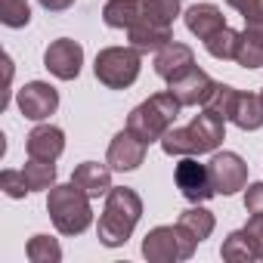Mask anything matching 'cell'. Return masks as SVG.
I'll return each mask as SVG.
<instances>
[{
	"mask_svg": "<svg viewBox=\"0 0 263 263\" xmlns=\"http://www.w3.org/2000/svg\"><path fill=\"white\" fill-rule=\"evenodd\" d=\"M198 241L177 223V226H155L146 238H143V257L149 263H177V260H189L195 254Z\"/></svg>",
	"mask_w": 263,
	"mask_h": 263,
	"instance_id": "obj_7",
	"label": "cell"
},
{
	"mask_svg": "<svg viewBox=\"0 0 263 263\" xmlns=\"http://www.w3.org/2000/svg\"><path fill=\"white\" fill-rule=\"evenodd\" d=\"M140 217H143V198L127 186H111L108 195H105L99 226H96L99 241L105 248H121L130 235H134Z\"/></svg>",
	"mask_w": 263,
	"mask_h": 263,
	"instance_id": "obj_1",
	"label": "cell"
},
{
	"mask_svg": "<svg viewBox=\"0 0 263 263\" xmlns=\"http://www.w3.org/2000/svg\"><path fill=\"white\" fill-rule=\"evenodd\" d=\"M177 223H180V226H183L195 241H198V245L214 232V214H211V211H204V208H189V211H183Z\"/></svg>",
	"mask_w": 263,
	"mask_h": 263,
	"instance_id": "obj_21",
	"label": "cell"
},
{
	"mask_svg": "<svg viewBox=\"0 0 263 263\" xmlns=\"http://www.w3.org/2000/svg\"><path fill=\"white\" fill-rule=\"evenodd\" d=\"M245 211L248 214H263V183H251L245 192Z\"/></svg>",
	"mask_w": 263,
	"mask_h": 263,
	"instance_id": "obj_31",
	"label": "cell"
},
{
	"mask_svg": "<svg viewBox=\"0 0 263 263\" xmlns=\"http://www.w3.org/2000/svg\"><path fill=\"white\" fill-rule=\"evenodd\" d=\"M260 99H263V93H260Z\"/></svg>",
	"mask_w": 263,
	"mask_h": 263,
	"instance_id": "obj_33",
	"label": "cell"
},
{
	"mask_svg": "<svg viewBox=\"0 0 263 263\" xmlns=\"http://www.w3.org/2000/svg\"><path fill=\"white\" fill-rule=\"evenodd\" d=\"M235 62L241 68H263V25H248L241 31Z\"/></svg>",
	"mask_w": 263,
	"mask_h": 263,
	"instance_id": "obj_19",
	"label": "cell"
},
{
	"mask_svg": "<svg viewBox=\"0 0 263 263\" xmlns=\"http://www.w3.org/2000/svg\"><path fill=\"white\" fill-rule=\"evenodd\" d=\"M146 149H149V143L140 140L134 130H121V134L111 140V146H108L105 164L111 171H121V174L124 171H137L146 161Z\"/></svg>",
	"mask_w": 263,
	"mask_h": 263,
	"instance_id": "obj_12",
	"label": "cell"
},
{
	"mask_svg": "<svg viewBox=\"0 0 263 263\" xmlns=\"http://www.w3.org/2000/svg\"><path fill=\"white\" fill-rule=\"evenodd\" d=\"M0 189H4L10 198H25L31 192L22 171H4V174H0Z\"/></svg>",
	"mask_w": 263,
	"mask_h": 263,
	"instance_id": "obj_28",
	"label": "cell"
},
{
	"mask_svg": "<svg viewBox=\"0 0 263 263\" xmlns=\"http://www.w3.org/2000/svg\"><path fill=\"white\" fill-rule=\"evenodd\" d=\"M186 28L198 41H208L211 34H217L220 28H226V19H223V13L214 4H195V7L186 10Z\"/></svg>",
	"mask_w": 263,
	"mask_h": 263,
	"instance_id": "obj_18",
	"label": "cell"
},
{
	"mask_svg": "<svg viewBox=\"0 0 263 263\" xmlns=\"http://www.w3.org/2000/svg\"><path fill=\"white\" fill-rule=\"evenodd\" d=\"M245 232H248V238H251V245H254L257 260H263V214H251Z\"/></svg>",
	"mask_w": 263,
	"mask_h": 263,
	"instance_id": "obj_30",
	"label": "cell"
},
{
	"mask_svg": "<svg viewBox=\"0 0 263 263\" xmlns=\"http://www.w3.org/2000/svg\"><path fill=\"white\" fill-rule=\"evenodd\" d=\"M71 183H78L90 198L108 195V189H111V167H105V164H99V161H84V164L74 167Z\"/></svg>",
	"mask_w": 263,
	"mask_h": 263,
	"instance_id": "obj_17",
	"label": "cell"
},
{
	"mask_svg": "<svg viewBox=\"0 0 263 263\" xmlns=\"http://www.w3.org/2000/svg\"><path fill=\"white\" fill-rule=\"evenodd\" d=\"M22 174H25L31 192H41V189H53V186H56V164H53V161H37V158H31V161L22 167Z\"/></svg>",
	"mask_w": 263,
	"mask_h": 263,
	"instance_id": "obj_22",
	"label": "cell"
},
{
	"mask_svg": "<svg viewBox=\"0 0 263 263\" xmlns=\"http://www.w3.org/2000/svg\"><path fill=\"white\" fill-rule=\"evenodd\" d=\"M180 108H183V105L174 99L171 90L155 93V96H149L146 102H140L134 111H130L127 130H134V134H137L140 140H146V143H161V137L174 127Z\"/></svg>",
	"mask_w": 263,
	"mask_h": 263,
	"instance_id": "obj_4",
	"label": "cell"
},
{
	"mask_svg": "<svg viewBox=\"0 0 263 263\" xmlns=\"http://www.w3.org/2000/svg\"><path fill=\"white\" fill-rule=\"evenodd\" d=\"M226 4L238 10L248 25H263V0H226Z\"/></svg>",
	"mask_w": 263,
	"mask_h": 263,
	"instance_id": "obj_29",
	"label": "cell"
},
{
	"mask_svg": "<svg viewBox=\"0 0 263 263\" xmlns=\"http://www.w3.org/2000/svg\"><path fill=\"white\" fill-rule=\"evenodd\" d=\"M25 149L37 161H56L65 152V134H62L59 127H53V124H41V127H34L31 134H28Z\"/></svg>",
	"mask_w": 263,
	"mask_h": 263,
	"instance_id": "obj_15",
	"label": "cell"
},
{
	"mask_svg": "<svg viewBox=\"0 0 263 263\" xmlns=\"http://www.w3.org/2000/svg\"><path fill=\"white\" fill-rule=\"evenodd\" d=\"M81 65H84V47L71 37L53 41L44 53V68L56 74L59 81H74L81 74Z\"/></svg>",
	"mask_w": 263,
	"mask_h": 263,
	"instance_id": "obj_10",
	"label": "cell"
},
{
	"mask_svg": "<svg viewBox=\"0 0 263 263\" xmlns=\"http://www.w3.org/2000/svg\"><path fill=\"white\" fill-rule=\"evenodd\" d=\"M0 22L7 28H25L31 22L28 0H0Z\"/></svg>",
	"mask_w": 263,
	"mask_h": 263,
	"instance_id": "obj_26",
	"label": "cell"
},
{
	"mask_svg": "<svg viewBox=\"0 0 263 263\" xmlns=\"http://www.w3.org/2000/svg\"><path fill=\"white\" fill-rule=\"evenodd\" d=\"M208 171H211V183H214L217 195H235L248 183V164L235 152H217L211 158Z\"/></svg>",
	"mask_w": 263,
	"mask_h": 263,
	"instance_id": "obj_9",
	"label": "cell"
},
{
	"mask_svg": "<svg viewBox=\"0 0 263 263\" xmlns=\"http://www.w3.org/2000/svg\"><path fill=\"white\" fill-rule=\"evenodd\" d=\"M174 180H177V189L183 192V198H189V201H195V204H201V201H208V198L217 195V192H214V183H211L208 164H198L195 155H186V158L177 164Z\"/></svg>",
	"mask_w": 263,
	"mask_h": 263,
	"instance_id": "obj_8",
	"label": "cell"
},
{
	"mask_svg": "<svg viewBox=\"0 0 263 263\" xmlns=\"http://www.w3.org/2000/svg\"><path fill=\"white\" fill-rule=\"evenodd\" d=\"M189 68H195V53H192L186 44L171 41L167 47H161V50L155 53V71H158V78H164L167 84H171L174 78L186 74Z\"/></svg>",
	"mask_w": 263,
	"mask_h": 263,
	"instance_id": "obj_16",
	"label": "cell"
},
{
	"mask_svg": "<svg viewBox=\"0 0 263 263\" xmlns=\"http://www.w3.org/2000/svg\"><path fill=\"white\" fill-rule=\"evenodd\" d=\"M204 108H211L223 121H232L241 130H260L263 127V99L254 93H238L229 84H217V90Z\"/></svg>",
	"mask_w": 263,
	"mask_h": 263,
	"instance_id": "obj_5",
	"label": "cell"
},
{
	"mask_svg": "<svg viewBox=\"0 0 263 263\" xmlns=\"http://www.w3.org/2000/svg\"><path fill=\"white\" fill-rule=\"evenodd\" d=\"M37 4L47 10V13H62V10H68L74 0H37Z\"/></svg>",
	"mask_w": 263,
	"mask_h": 263,
	"instance_id": "obj_32",
	"label": "cell"
},
{
	"mask_svg": "<svg viewBox=\"0 0 263 263\" xmlns=\"http://www.w3.org/2000/svg\"><path fill=\"white\" fill-rule=\"evenodd\" d=\"M238 37H241V31H232V28L226 25V28H220L217 34H211V37L204 41V50H208L214 59H235Z\"/></svg>",
	"mask_w": 263,
	"mask_h": 263,
	"instance_id": "obj_24",
	"label": "cell"
},
{
	"mask_svg": "<svg viewBox=\"0 0 263 263\" xmlns=\"http://www.w3.org/2000/svg\"><path fill=\"white\" fill-rule=\"evenodd\" d=\"M59 108V93L56 87L44 84V81H31L19 90V111L28 121H44Z\"/></svg>",
	"mask_w": 263,
	"mask_h": 263,
	"instance_id": "obj_13",
	"label": "cell"
},
{
	"mask_svg": "<svg viewBox=\"0 0 263 263\" xmlns=\"http://www.w3.org/2000/svg\"><path fill=\"white\" fill-rule=\"evenodd\" d=\"M127 37H130V47L140 50V53H158L161 47H167L174 41V31L164 22H155L149 16H140L137 25L127 28Z\"/></svg>",
	"mask_w": 263,
	"mask_h": 263,
	"instance_id": "obj_14",
	"label": "cell"
},
{
	"mask_svg": "<svg viewBox=\"0 0 263 263\" xmlns=\"http://www.w3.org/2000/svg\"><path fill=\"white\" fill-rule=\"evenodd\" d=\"M140 50L134 47H105L96 53L93 71L99 78V84H105L108 90H124L140 78Z\"/></svg>",
	"mask_w": 263,
	"mask_h": 263,
	"instance_id": "obj_6",
	"label": "cell"
},
{
	"mask_svg": "<svg viewBox=\"0 0 263 263\" xmlns=\"http://www.w3.org/2000/svg\"><path fill=\"white\" fill-rule=\"evenodd\" d=\"M47 211L53 226L62 235H81L84 229H90L93 223V208H90V195L78 186V183H62L53 186L47 195Z\"/></svg>",
	"mask_w": 263,
	"mask_h": 263,
	"instance_id": "obj_3",
	"label": "cell"
},
{
	"mask_svg": "<svg viewBox=\"0 0 263 263\" xmlns=\"http://www.w3.org/2000/svg\"><path fill=\"white\" fill-rule=\"evenodd\" d=\"M167 90L174 93V99L186 108V105H208V99L214 96V90H217V81L208 74V71H201L198 65L195 68H189L186 74H180V78H174L171 84H167Z\"/></svg>",
	"mask_w": 263,
	"mask_h": 263,
	"instance_id": "obj_11",
	"label": "cell"
},
{
	"mask_svg": "<svg viewBox=\"0 0 263 263\" xmlns=\"http://www.w3.org/2000/svg\"><path fill=\"white\" fill-rule=\"evenodd\" d=\"M143 16V0H108L102 7V22L108 28H130Z\"/></svg>",
	"mask_w": 263,
	"mask_h": 263,
	"instance_id": "obj_20",
	"label": "cell"
},
{
	"mask_svg": "<svg viewBox=\"0 0 263 263\" xmlns=\"http://www.w3.org/2000/svg\"><path fill=\"white\" fill-rule=\"evenodd\" d=\"M223 137H226V121L211 108H204L201 115L192 118V124L171 127L161 137V149L167 155H204L214 152L223 143Z\"/></svg>",
	"mask_w": 263,
	"mask_h": 263,
	"instance_id": "obj_2",
	"label": "cell"
},
{
	"mask_svg": "<svg viewBox=\"0 0 263 263\" xmlns=\"http://www.w3.org/2000/svg\"><path fill=\"white\" fill-rule=\"evenodd\" d=\"M143 16L174 25V19L180 16V0H143Z\"/></svg>",
	"mask_w": 263,
	"mask_h": 263,
	"instance_id": "obj_27",
	"label": "cell"
},
{
	"mask_svg": "<svg viewBox=\"0 0 263 263\" xmlns=\"http://www.w3.org/2000/svg\"><path fill=\"white\" fill-rule=\"evenodd\" d=\"M28 260L31 263H59L62 260V248L50 235H34L28 241Z\"/></svg>",
	"mask_w": 263,
	"mask_h": 263,
	"instance_id": "obj_25",
	"label": "cell"
},
{
	"mask_svg": "<svg viewBox=\"0 0 263 263\" xmlns=\"http://www.w3.org/2000/svg\"><path fill=\"white\" fill-rule=\"evenodd\" d=\"M220 254H223V260H229V263H251V260H257L254 245H251V238H248V232H245V229L232 232V235L223 241Z\"/></svg>",
	"mask_w": 263,
	"mask_h": 263,
	"instance_id": "obj_23",
	"label": "cell"
}]
</instances>
